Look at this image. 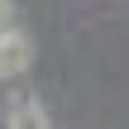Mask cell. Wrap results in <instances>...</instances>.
Wrapping results in <instances>:
<instances>
[{
  "label": "cell",
  "mask_w": 129,
  "mask_h": 129,
  "mask_svg": "<svg viewBox=\"0 0 129 129\" xmlns=\"http://www.w3.org/2000/svg\"><path fill=\"white\" fill-rule=\"evenodd\" d=\"M29 62H34V38L24 29H0V81L29 72Z\"/></svg>",
  "instance_id": "6da1fadb"
},
{
  "label": "cell",
  "mask_w": 129,
  "mask_h": 129,
  "mask_svg": "<svg viewBox=\"0 0 129 129\" xmlns=\"http://www.w3.org/2000/svg\"><path fill=\"white\" fill-rule=\"evenodd\" d=\"M5 120H10V129H53V124H48V110H43L34 96H14Z\"/></svg>",
  "instance_id": "7a4b0ae2"
},
{
  "label": "cell",
  "mask_w": 129,
  "mask_h": 129,
  "mask_svg": "<svg viewBox=\"0 0 129 129\" xmlns=\"http://www.w3.org/2000/svg\"><path fill=\"white\" fill-rule=\"evenodd\" d=\"M0 29H14V5L0 0Z\"/></svg>",
  "instance_id": "3957f363"
}]
</instances>
